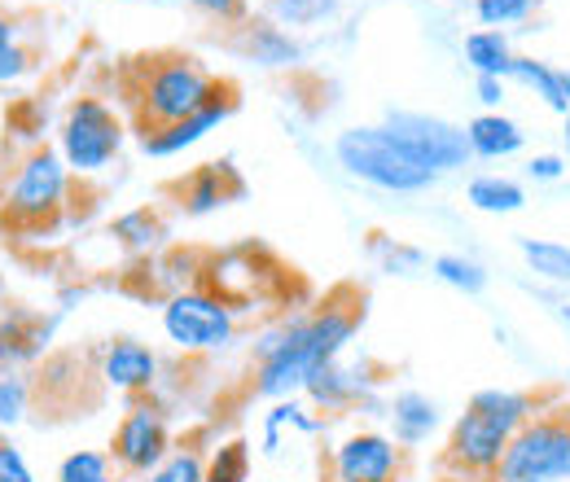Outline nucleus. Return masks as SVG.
<instances>
[{"label": "nucleus", "instance_id": "obj_1", "mask_svg": "<svg viewBox=\"0 0 570 482\" xmlns=\"http://www.w3.org/2000/svg\"><path fill=\"white\" fill-rule=\"evenodd\" d=\"M224 83L228 79H219L194 53H149V58H132V67L124 70V101H128L132 128L149 137L158 128H171L207 110L224 92Z\"/></svg>", "mask_w": 570, "mask_h": 482}, {"label": "nucleus", "instance_id": "obj_2", "mask_svg": "<svg viewBox=\"0 0 570 482\" xmlns=\"http://www.w3.org/2000/svg\"><path fill=\"white\" fill-rule=\"evenodd\" d=\"M535 413H540V400L531 391H509V386L474 391L465 413L448 430L443 465L461 479H497L509 439Z\"/></svg>", "mask_w": 570, "mask_h": 482}, {"label": "nucleus", "instance_id": "obj_3", "mask_svg": "<svg viewBox=\"0 0 570 482\" xmlns=\"http://www.w3.org/2000/svg\"><path fill=\"white\" fill-rule=\"evenodd\" d=\"M71 167L58 149L36 145L13 163V176L0 189V233L40 237L53 233L71 210Z\"/></svg>", "mask_w": 570, "mask_h": 482}, {"label": "nucleus", "instance_id": "obj_4", "mask_svg": "<svg viewBox=\"0 0 570 482\" xmlns=\"http://www.w3.org/2000/svg\"><path fill=\"white\" fill-rule=\"evenodd\" d=\"M334 158L352 180H364L382 194H426L430 185L443 180L426 158L386 124H356V128L338 132Z\"/></svg>", "mask_w": 570, "mask_h": 482}, {"label": "nucleus", "instance_id": "obj_5", "mask_svg": "<svg viewBox=\"0 0 570 482\" xmlns=\"http://www.w3.org/2000/svg\"><path fill=\"white\" fill-rule=\"evenodd\" d=\"M124 145H128V119L106 97H92V92L71 97L58 124V154L71 167V176L79 180L101 176L124 154Z\"/></svg>", "mask_w": 570, "mask_h": 482}, {"label": "nucleus", "instance_id": "obj_6", "mask_svg": "<svg viewBox=\"0 0 570 482\" xmlns=\"http://www.w3.org/2000/svg\"><path fill=\"white\" fill-rule=\"evenodd\" d=\"M492 482H570V409H540L504 447Z\"/></svg>", "mask_w": 570, "mask_h": 482}, {"label": "nucleus", "instance_id": "obj_7", "mask_svg": "<svg viewBox=\"0 0 570 482\" xmlns=\"http://www.w3.org/2000/svg\"><path fill=\"white\" fill-rule=\"evenodd\" d=\"M163 334L185 355H215L237 343V312L207 285H189L163 298Z\"/></svg>", "mask_w": 570, "mask_h": 482}, {"label": "nucleus", "instance_id": "obj_8", "mask_svg": "<svg viewBox=\"0 0 570 482\" xmlns=\"http://www.w3.org/2000/svg\"><path fill=\"white\" fill-rule=\"evenodd\" d=\"M106 452H110V461H115V470L124 479H145L149 470H158L176 452L171 416L163 409V400H154V395L128 400V409L119 416Z\"/></svg>", "mask_w": 570, "mask_h": 482}, {"label": "nucleus", "instance_id": "obj_9", "mask_svg": "<svg viewBox=\"0 0 570 482\" xmlns=\"http://www.w3.org/2000/svg\"><path fill=\"white\" fill-rule=\"evenodd\" d=\"M404 452L382 430H352L330 452V482H404Z\"/></svg>", "mask_w": 570, "mask_h": 482}, {"label": "nucleus", "instance_id": "obj_10", "mask_svg": "<svg viewBox=\"0 0 570 482\" xmlns=\"http://www.w3.org/2000/svg\"><path fill=\"white\" fill-rule=\"evenodd\" d=\"M386 128H395L400 137L409 140L439 176H452L456 167H465L474 154H470V140H465V128L439 119V115H426V110H391L382 119Z\"/></svg>", "mask_w": 570, "mask_h": 482}, {"label": "nucleus", "instance_id": "obj_11", "mask_svg": "<svg viewBox=\"0 0 570 482\" xmlns=\"http://www.w3.org/2000/svg\"><path fill=\"white\" fill-rule=\"evenodd\" d=\"M158 373H163L158 351L149 343H141V338H128V334L110 338V343L101 346V355H97V377H101L110 391L128 395V400L154 395Z\"/></svg>", "mask_w": 570, "mask_h": 482}, {"label": "nucleus", "instance_id": "obj_12", "mask_svg": "<svg viewBox=\"0 0 570 482\" xmlns=\"http://www.w3.org/2000/svg\"><path fill=\"white\" fill-rule=\"evenodd\" d=\"M167 194H171V203H176L180 215L207 219V215H215L219 207H228L233 198H242V194H246V180H242L237 167L224 158V163H203V167H194L189 176L171 180Z\"/></svg>", "mask_w": 570, "mask_h": 482}, {"label": "nucleus", "instance_id": "obj_13", "mask_svg": "<svg viewBox=\"0 0 570 482\" xmlns=\"http://www.w3.org/2000/svg\"><path fill=\"white\" fill-rule=\"evenodd\" d=\"M58 334V316L31 312V307H4L0 312V373H22L36 364Z\"/></svg>", "mask_w": 570, "mask_h": 482}, {"label": "nucleus", "instance_id": "obj_14", "mask_svg": "<svg viewBox=\"0 0 570 482\" xmlns=\"http://www.w3.org/2000/svg\"><path fill=\"white\" fill-rule=\"evenodd\" d=\"M233 110H237V88L224 83V92L215 97L207 110H198V115H189V119H180V124H171V128H158V132L141 137V154L145 158H176V154L194 149L198 140L212 137Z\"/></svg>", "mask_w": 570, "mask_h": 482}, {"label": "nucleus", "instance_id": "obj_15", "mask_svg": "<svg viewBox=\"0 0 570 482\" xmlns=\"http://www.w3.org/2000/svg\"><path fill=\"white\" fill-rule=\"evenodd\" d=\"M303 395H307V404H312L321 416L325 413L338 416V413H347V409H356V404L368 400V382H364V373H360V368H347L343 360H334V364H325L321 373H312V377H307Z\"/></svg>", "mask_w": 570, "mask_h": 482}, {"label": "nucleus", "instance_id": "obj_16", "mask_svg": "<svg viewBox=\"0 0 570 482\" xmlns=\"http://www.w3.org/2000/svg\"><path fill=\"white\" fill-rule=\"evenodd\" d=\"M237 49H242L250 62H259V67H268V70H285L303 62V45L285 31L282 22H273V18H250V22H242V27H237Z\"/></svg>", "mask_w": 570, "mask_h": 482}, {"label": "nucleus", "instance_id": "obj_17", "mask_svg": "<svg viewBox=\"0 0 570 482\" xmlns=\"http://www.w3.org/2000/svg\"><path fill=\"white\" fill-rule=\"evenodd\" d=\"M465 140H470V154L474 158H488V163H504L513 154H522L527 132L518 119H509L504 110H483L465 124Z\"/></svg>", "mask_w": 570, "mask_h": 482}, {"label": "nucleus", "instance_id": "obj_18", "mask_svg": "<svg viewBox=\"0 0 570 482\" xmlns=\"http://www.w3.org/2000/svg\"><path fill=\"white\" fill-rule=\"evenodd\" d=\"M386 416H391V439L400 447H422L430 434L439 430V404L430 395H422V391H400L386 404Z\"/></svg>", "mask_w": 570, "mask_h": 482}, {"label": "nucleus", "instance_id": "obj_19", "mask_svg": "<svg viewBox=\"0 0 570 482\" xmlns=\"http://www.w3.org/2000/svg\"><path fill=\"white\" fill-rule=\"evenodd\" d=\"M110 237L128 255H154L163 246V237H167V219H163L158 207H132L110 219Z\"/></svg>", "mask_w": 570, "mask_h": 482}, {"label": "nucleus", "instance_id": "obj_20", "mask_svg": "<svg viewBox=\"0 0 570 482\" xmlns=\"http://www.w3.org/2000/svg\"><path fill=\"white\" fill-rule=\"evenodd\" d=\"M465 203L483 215H513V210L527 207V189L522 180L513 176H500V171H483L465 185Z\"/></svg>", "mask_w": 570, "mask_h": 482}, {"label": "nucleus", "instance_id": "obj_21", "mask_svg": "<svg viewBox=\"0 0 570 482\" xmlns=\"http://www.w3.org/2000/svg\"><path fill=\"white\" fill-rule=\"evenodd\" d=\"M509 79L513 83H522V88H531L553 115H570V101H567V88H562V70L549 67V62H540V58H513V67H509Z\"/></svg>", "mask_w": 570, "mask_h": 482}, {"label": "nucleus", "instance_id": "obj_22", "mask_svg": "<svg viewBox=\"0 0 570 482\" xmlns=\"http://www.w3.org/2000/svg\"><path fill=\"white\" fill-rule=\"evenodd\" d=\"M513 45L509 36L497 31V27H479L465 36V67L474 75H497V79H509V67H513Z\"/></svg>", "mask_w": 570, "mask_h": 482}, {"label": "nucleus", "instance_id": "obj_23", "mask_svg": "<svg viewBox=\"0 0 570 482\" xmlns=\"http://www.w3.org/2000/svg\"><path fill=\"white\" fill-rule=\"evenodd\" d=\"M325 425V416H307V409L298 400H277L268 413H264V456H277L282 452V430H303V434H316Z\"/></svg>", "mask_w": 570, "mask_h": 482}, {"label": "nucleus", "instance_id": "obj_24", "mask_svg": "<svg viewBox=\"0 0 570 482\" xmlns=\"http://www.w3.org/2000/svg\"><path fill=\"white\" fill-rule=\"evenodd\" d=\"M518 250H522L527 268L540 276V281L570 285V246H562V242H544V237H522Z\"/></svg>", "mask_w": 570, "mask_h": 482}, {"label": "nucleus", "instance_id": "obj_25", "mask_svg": "<svg viewBox=\"0 0 570 482\" xmlns=\"http://www.w3.org/2000/svg\"><path fill=\"white\" fill-rule=\"evenodd\" d=\"M430 273L439 276L443 285H452V289L470 294V298H474V294H483V289H488V281H492L479 259H470V255H452V250H448V255H434V259H430Z\"/></svg>", "mask_w": 570, "mask_h": 482}, {"label": "nucleus", "instance_id": "obj_26", "mask_svg": "<svg viewBox=\"0 0 570 482\" xmlns=\"http://www.w3.org/2000/svg\"><path fill=\"white\" fill-rule=\"evenodd\" d=\"M203 482H250V443L246 439H224L207 456V479Z\"/></svg>", "mask_w": 570, "mask_h": 482}, {"label": "nucleus", "instance_id": "obj_27", "mask_svg": "<svg viewBox=\"0 0 570 482\" xmlns=\"http://www.w3.org/2000/svg\"><path fill=\"white\" fill-rule=\"evenodd\" d=\"M31 70V53L22 45V27L18 18L0 4V83H18Z\"/></svg>", "mask_w": 570, "mask_h": 482}, {"label": "nucleus", "instance_id": "obj_28", "mask_svg": "<svg viewBox=\"0 0 570 482\" xmlns=\"http://www.w3.org/2000/svg\"><path fill=\"white\" fill-rule=\"evenodd\" d=\"M115 474L119 470L110 452H97V447H75L58 465V482H115Z\"/></svg>", "mask_w": 570, "mask_h": 482}, {"label": "nucleus", "instance_id": "obj_29", "mask_svg": "<svg viewBox=\"0 0 570 482\" xmlns=\"http://www.w3.org/2000/svg\"><path fill=\"white\" fill-rule=\"evenodd\" d=\"M203 479H207V456H203V447H198V443H176V452H171L158 470H149V474L137 482H203Z\"/></svg>", "mask_w": 570, "mask_h": 482}, {"label": "nucleus", "instance_id": "obj_30", "mask_svg": "<svg viewBox=\"0 0 570 482\" xmlns=\"http://www.w3.org/2000/svg\"><path fill=\"white\" fill-rule=\"evenodd\" d=\"M368 250H373V259H377L386 273H395V276H413L426 268V250L404 246V242H395V237H386V233H373Z\"/></svg>", "mask_w": 570, "mask_h": 482}, {"label": "nucleus", "instance_id": "obj_31", "mask_svg": "<svg viewBox=\"0 0 570 482\" xmlns=\"http://www.w3.org/2000/svg\"><path fill=\"white\" fill-rule=\"evenodd\" d=\"M338 4L343 0H268V13L282 27H316V22L334 18Z\"/></svg>", "mask_w": 570, "mask_h": 482}, {"label": "nucleus", "instance_id": "obj_32", "mask_svg": "<svg viewBox=\"0 0 570 482\" xmlns=\"http://www.w3.org/2000/svg\"><path fill=\"white\" fill-rule=\"evenodd\" d=\"M31 400H36V386L22 373H0V425L4 430H13V425L27 421Z\"/></svg>", "mask_w": 570, "mask_h": 482}, {"label": "nucleus", "instance_id": "obj_33", "mask_svg": "<svg viewBox=\"0 0 570 482\" xmlns=\"http://www.w3.org/2000/svg\"><path fill=\"white\" fill-rule=\"evenodd\" d=\"M540 9V0H474V18L483 22V27H513V22H527L531 13Z\"/></svg>", "mask_w": 570, "mask_h": 482}, {"label": "nucleus", "instance_id": "obj_34", "mask_svg": "<svg viewBox=\"0 0 570 482\" xmlns=\"http://www.w3.org/2000/svg\"><path fill=\"white\" fill-rule=\"evenodd\" d=\"M203 18H212L219 27H242V22H250V4L246 0H189Z\"/></svg>", "mask_w": 570, "mask_h": 482}, {"label": "nucleus", "instance_id": "obj_35", "mask_svg": "<svg viewBox=\"0 0 570 482\" xmlns=\"http://www.w3.org/2000/svg\"><path fill=\"white\" fill-rule=\"evenodd\" d=\"M0 482H36L27 456H22V447L9 434H0Z\"/></svg>", "mask_w": 570, "mask_h": 482}, {"label": "nucleus", "instance_id": "obj_36", "mask_svg": "<svg viewBox=\"0 0 570 482\" xmlns=\"http://www.w3.org/2000/svg\"><path fill=\"white\" fill-rule=\"evenodd\" d=\"M527 176H531L535 185H558V180L567 176V158H562V154H535V158L527 163Z\"/></svg>", "mask_w": 570, "mask_h": 482}, {"label": "nucleus", "instance_id": "obj_37", "mask_svg": "<svg viewBox=\"0 0 570 482\" xmlns=\"http://www.w3.org/2000/svg\"><path fill=\"white\" fill-rule=\"evenodd\" d=\"M474 97L483 110H500L504 106V79L497 75H474Z\"/></svg>", "mask_w": 570, "mask_h": 482}, {"label": "nucleus", "instance_id": "obj_38", "mask_svg": "<svg viewBox=\"0 0 570 482\" xmlns=\"http://www.w3.org/2000/svg\"><path fill=\"white\" fill-rule=\"evenodd\" d=\"M562 145H567V154H570V115H567V128H562Z\"/></svg>", "mask_w": 570, "mask_h": 482}, {"label": "nucleus", "instance_id": "obj_39", "mask_svg": "<svg viewBox=\"0 0 570 482\" xmlns=\"http://www.w3.org/2000/svg\"><path fill=\"white\" fill-rule=\"evenodd\" d=\"M562 88H567V101H570V67L562 70Z\"/></svg>", "mask_w": 570, "mask_h": 482}]
</instances>
